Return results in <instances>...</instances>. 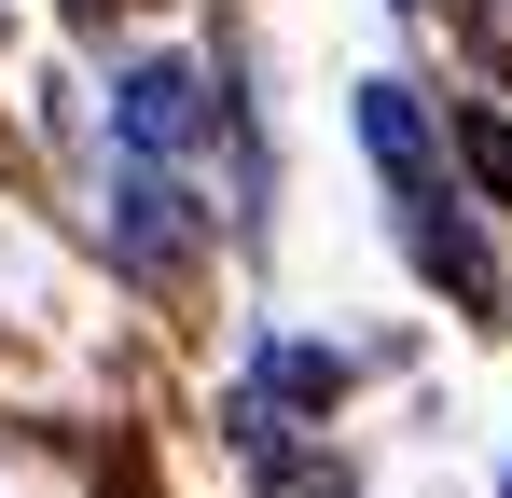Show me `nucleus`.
<instances>
[{"mask_svg":"<svg viewBox=\"0 0 512 498\" xmlns=\"http://www.w3.org/2000/svg\"><path fill=\"white\" fill-rule=\"evenodd\" d=\"M111 139H125L139 166H194V153H208V83L180 70V56L125 70V83H111Z\"/></svg>","mask_w":512,"mask_h":498,"instance_id":"f257e3e1","label":"nucleus"},{"mask_svg":"<svg viewBox=\"0 0 512 498\" xmlns=\"http://www.w3.org/2000/svg\"><path fill=\"white\" fill-rule=\"evenodd\" d=\"M457 153H471V180L512 208V125H499V111H457Z\"/></svg>","mask_w":512,"mask_h":498,"instance_id":"f03ea898","label":"nucleus"},{"mask_svg":"<svg viewBox=\"0 0 512 498\" xmlns=\"http://www.w3.org/2000/svg\"><path fill=\"white\" fill-rule=\"evenodd\" d=\"M70 14H125V0H70Z\"/></svg>","mask_w":512,"mask_h":498,"instance_id":"7ed1b4c3","label":"nucleus"}]
</instances>
